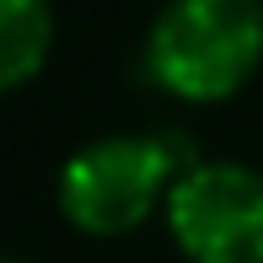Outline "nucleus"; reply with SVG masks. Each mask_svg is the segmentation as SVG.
<instances>
[{"label": "nucleus", "mask_w": 263, "mask_h": 263, "mask_svg": "<svg viewBox=\"0 0 263 263\" xmlns=\"http://www.w3.org/2000/svg\"><path fill=\"white\" fill-rule=\"evenodd\" d=\"M263 59V0H166L145 65L172 97L220 102Z\"/></svg>", "instance_id": "1"}, {"label": "nucleus", "mask_w": 263, "mask_h": 263, "mask_svg": "<svg viewBox=\"0 0 263 263\" xmlns=\"http://www.w3.org/2000/svg\"><path fill=\"white\" fill-rule=\"evenodd\" d=\"M177 161L166 140L151 135H107L81 145L59 172V210L70 226L91 236L135 231L161 194H172Z\"/></svg>", "instance_id": "2"}, {"label": "nucleus", "mask_w": 263, "mask_h": 263, "mask_svg": "<svg viewBox=\"0 0 263 263\" xmlns=\"http://www.w3.org/2000/svg\"><path fill=\"white\" fill-rule=\"evenodd\" d=\"M166 226L194 263H263V172L188 161L166 194Z\"/></svg>", "instance_id": "3"}, {"label": "nucleus", "mask_w": 263, "mask_h": 263, "mask_svg": "<svg viewBox=\"0 0 263 263\" xmlns=\"http://www.w3.org/2000/svg\"><path fill=\"white\" fill-rule=\"evenodd\" d=\"M49 43H54L49 0H0V91L38 76Z\"/></svg>", "instance_id": "4"}]
</instances>
